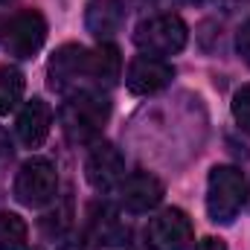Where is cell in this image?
Wrapping results in <instances>:
<instances>
[{"label":"cell","instance_id":"obj_11","mask_svg":"<svg viewBox=\"0 0 250 250\" xmlns=\"http://www.w3.org/2000/svg\"><path fill=\"white\" fill-rule=\"evenodd\" d=\"M53 128V108L44 102V99H29L21 114H18V123H15V131H18V140L26 146V148H38L47 134Z\"/></svg>","mask_w":250,"mask_h":250},{"label":"cell","instance_id":"obj_6","mask_svg":"<svg viewBox=\"0 0 250 250\" xmlns=\"http://www.w3.org/2000/svg\"><path fill=\"white\" fill-rule=\"evenodd\" d=\"M192 221L184 209L169 207L157 212L146 224V248L148 250H187L192 245Z\"/></svg>","mask_w":250,"mask_h":250},{"label":"cell","instance_id":"obj_19","mask_svg":"<svg viewBox=\"0 0 250 250\" xmlns=\"http://www.w3.org/2000/svg\"><path fill=\"white\" fill-rule=\"evenodd\" d=\"M236 53H239V59L250 67V21H245L242 29L236 32Z\"/></svg>","mask_w":250,"mask_h":250},{"label":"cell","instance_id":"obj_12","mask_svg":"<svg viewBox=\"0 0 250 250\" xmlns=\"http://www.w3.org/2000/svg\"><path fill=\"white\" fill-rule=\"evenodd\" d=\"M87 239L93 245L102 248H114V245H125L128 242V227L120 218V212L108 204L93 207L90 209V221H87Z\"/></svg>","mask_w":250,"mask_h":250},{"label":"cell","instance_id":"obj_25","mask_svg":"<svg viewBox=\"0 0 250 250\" xmlns=\"http://www.w3.org/2000/svg\"><path fill=\"white\" fill-rule=\"evenodd\" d=\"M0 148H6V146H0Z\"/></svg>","mask_w":250,"mask_h":250},{"label":"cell","instance_id":"obj_20","mask_svg":"<svg viewBox=\"0 0 250 250\" xmlns=\"http://www.w3.org/2000/svg\"><path fill=\"white\" fill-rule=\"evenodd\" d=\"M198 250H227V245H224L221 239H204V242L198 245Z\"/></svg>","mask_w":250,"mask_h":250},{"label":"cell","instance_id":"obj_2","mask_svg":"<svg viewBox=\"0 0 250 250\" xmlns=\"http://www.w3.org/2000/svg\"><path fill=\"white\" fill-rule=\"evenodd\" d=\"M248 204V178L236 166H212L207 181V215L215 224H233Z\"/></svg>","mask_w":250,"mask_h":250},{"label":"cell","instance_id":"obj_5","mask_svg":"<svg viewBox=\"0 0 250 250\" xmlns=\"http://www.w3.org/2000/svg\"><path fill=\"white\" fill-rule=\"evenodd\" d=\"M47 41V21L38 9H23L18 15H12V21H6V29H3V47L9 56L26 62V59H35L41 53Z\"/></svg>","mask_w":250,"mask_h":250},{"label":"cell","instance_id":"obj_16","mask_svg":"<svg viewBox=\"0 0 250 250\" xmlns=\"http://www.w3.org/2000/svg\"><path fill=\"white\" fill-rule=\"evenodd\" d=\"M29 227L15 212H0V250H23Z\"/></svg>","mask_w":250,"mask_h":250},{"label":"cell","instance_id":"obj_9","mask_svg":"<svg viewBox=\"0 0 250 250\" xmlns=\"http://www.w3.org/2000/svg\"><path fill=\"white\" fill-rule=\"evenodd\" d=\"M175 76V67L166 59H154V56H137L128 64L125 73V84L134 96H151L157 90H163Z\"/></svg>","mask_w":250,"mask_h":250},{"label":"cell","instance_id":"obj_21","mask_svg":"<svg viewBox=\"0 0 250 250\" xmlns=\"http://www.w3.org/2000/svg\"><path fill=\"white\" fill-rule=\"evenodd\" d=\"M215 3H221L227 12H233V9H242V6H248L250 0H215Z\"/></svg>","mask_w":250,"mask_h":250},{"label":"cell","instance_id":"obj_18","mask_svg":"<svg viewBox=\"0 0 250 250\" xmlns=\"http://www.w3.org/2000/svg\"><path fill=\"white\" fill-rule=\"evenodd\" d=\"M70 218H73V212H70V201H64L62 209H56V212L44 215L41 227H44V233H47V236H62L64 230L70 227Z\"/></svg>","mask_w":250,"mask_h":250},{"label":"cell","instance_id":"obj_4","mask_svg":"<svg viewBox=\"0 0 250 250\" xmlns=\"http://www.w3.org/2000/svg\"><path fill=\"white\" fill-rule=\"evenodd\" d=\"M59 192V172L47 157H29L15 178V198L23 207H47L50 201H56Z\"/></svg>","mask_w":250,"mask_h":250},{"label":"cell","instance_id":"obj_24","mask_svg":"<svg viewBox=\"0 0 250 250\" xmlns=\"http://www.w3.org/2000/svg\"><path fill=\"white\" fill-rule=\"evenodd\" d=\"M0 3H12V0H0Z\"/></svg>","mask_w":250,"mask_h":250},{"label":"cell","instance_id":"obj_7","mask_svg":"<svg viewBox=\"0 0 250 250\" xmlns=\"http://www.w3.org/2000/svg\"><path fill=\"white\" fill-rule=\"evenodd\" d=\"M90 50L82 44H64L53 53V59L47 64V79L50 87L67 93V90H82L79 82H90Z\"/></svg>","mask_w":250,"mask_h":250},{"label":"cell","instance_id":"obj_15","mask_svg":"<svg viewBox=\"0 0 250 250\" xmlns=\"http://www.w3.org/2000/svg\"><path fill=\"white\" fill-rule=\"evenodd\" d=\"M23 73L18 67H9V64H0V117L12 114L18 108V102L23 99Z\"/></svg>","mask_w":250,"mask_h":250},{"label":"cell","instance_id":"obj_13","mask_svg":"<svg viewBox=\"0 0 250 250\" xmlns=\"http://www.w3.org/2000/svg\"><path fill=\"white\" fill-rule=\"evenodd\" d=\"M125 23V6L123 0H90L84 12V26L90 35L99 41H108L114 32H120Z\"/></svg>","mask_w":250,"mask_h":250},{"label":"cell","instance_id":"obj_22","mask_svg":"<svg viewBox=\"0 0 250 250\" xmlns=\"http://www.w3.org/2000/svg\"><path fill=\"white\" fill-rule=\"evenodd\" d=\"M184 3H192V6H198V3H207V0H184Z\"/></svg>","mask_w":250,"mask_h":250},{"label":"cell","instance_id":"obj_3","mask_svg":"<svg viewBox=\"0 0 250 250\" xmlns=\"http://www.w3.org/2000/svg\"><path fill=\"white\" fill-rule=\"evenodd\" d=\"M189 41V29L181 15L163 12V15H151L143 18L134 29V44L143 50V56H154V59H166V56H178Z\"/></svg>","mask_w":250,"mask_h":250},{"label":"cell","instance_id":"obj_8","mask_svg":"<svg viewBox=\"0 0 250 250\" xmlns=\"http://www.w3.org/2000/svg\"><path fill=\"white\" fill-rule=\"evenodd\" d=\"M84 175H87V184L96 192L117 189L125 178V160L120 148L111 143H96L84 160Z\"/></svg>","mask_w":250,"mask_h":250},{"label":"cell","instance_id":"obj_10","mask_svg":"<svg viewBox=\"0 0 250 250\" xmlns=\"http://www.w3.org/2000/svg\"><path fill=\"white\" fill-rule=\"evenodd\" d=\"M163 184L151 172H134L120 184V204L128 212H148L163 201Z\"/></svg>","mask_w":250,"mask_h":250},{"label":"cell","instance_id":"obj_23","mask_svg":"<svg viewBox=\"0 0 250 250\" xmlns=\"http://www.w3.org/2000/svg\"><path fill=\"white\" fill-rule=\"evenodd\" d=\"M3 29H6V23H3V21H0V41H3Z\"/></svg>","mask_w":250,"mask_h":250},{"label":"cell","instance_id":"obj_1","mask_svg":"<svg viewBox=\"0 0 250 250\" xmlns=\"http://www.w3.org/2000/svg\"><path fill=\"white\" fill-rule=\"evenodd\" d=\"M64 137L76 146L82 143H96L105 131V125L111 120V102L108 96H102L99 90H73L67 96V102L59 111Z\"/></svg>","mask_w":250,"mask_h":250},{"label":"cell","instance_id":"obj_17","mask_svg":"<svg viewBox=\"0 0 250 250\" xmlns=\"http://www.w3.org/2000/svg\"><path fill=\"white\" fill-rule=\"evenodd\" d=\"M230 111H233L236 125H239L245 134H250V84H245V87H239V90H236Z\"/></svg>","mask_w":250,"mask_h":250},{"label":"cell","instance_id":"obj_14","mask_svg":"<svg viewBox=\"0 0 250 250\" xmlns=\"http://www.w3.org/2000/svg\"><path fill=\"white\" fill-rule=\"evenodd\" d=\"M90 82L93 84H105V87H111L117 79H120V73H123V59H120V50L111 44V41H102L96 50H90Z\"/></svg>","mask_w":250,"mask_h":250}]
</instances>
